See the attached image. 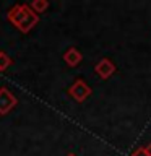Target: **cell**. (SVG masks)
<instances>
[{"label":"cell","instance_id":"cell-1","mask_svg":"<svg viewBox=\"0 0 151 156\" xmlns=\"http://www.w3.org/2000/svg\"><path fill=\"white\" fill-rule=\"evenodd\" d=\"M8 20L19 29V31L28 33L29 29L34 26V23L37 21V16L28 7H24V5H16V7L8 13Z\"/></svg>","mask_w":151,"mask_h":156},{"label":"cell","instance_id":"cell-2","mask_svg":"<svg viewBox=\"0 0 151 156\" xmlns=\"http://www.w3.org/2000/svg\"><path fill=\"white\" fill-rule=\"evenodd\" d=\"M16 106V98L7 88H0V114H8Z\"/></svg>","mask_w":151,"mask_h":156},{"label":"cell","instance_id":"cell-3","mask_svg":"<svg viewBox=\"0 0 151 156\" xmlns=\"http://www.w3.org/2000/svg\"><path fill=\"white\" fill-rule=\"evenodd\" d=\"M10 62H12V60H10V57L7 55V54H5V52H0V72L5 70V68L10 65Z\"/></svg>","mask_w":151,"mask_h":156},{"label":"cell","instance_id":"cell-4","mask_svg":"<svg viewBox=\"0 0 151 156\" xmlns=\"http://www.w3.org/2000/svg\"><path fill=\"white\" fill-rule=\"evenodd\" d=\"M46 7H47L46 2H34V3H33V8L37 10V12H42V10L46 8Z\"/></svg>","mask_w":151,"mask_h":156}]
</instances>
